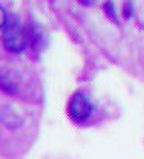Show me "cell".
<instances>
[{
    "instance_id": "7a4b0ae2",
    "label": "cell",
    "mask_w": 144,
    "mask_h": 159,
    "mask_svg": "<svg viewBox=\"0 0 144 159\" xmlns=\"http://www.w3.org/2000/svg\"><path fill=\"white\" fill-rule=\"evenodd\" d=\"M92 109L94 107H92V102L89 101V98L83 92H77L69 101L67 112H69V116L75 122H83L91 116Z\"/></svg>"
},
{
    "instance_id": "6da1fadb",
    "label": "cell",
    "mask_w": 144,
    "mask_h": 159,
    "mask_svg": "<svg viewBox=\"0 0 144 159\" xmlns=\"http://www.w3.org/2000/svg\"><path fill=\"white\" fill-rule=\"evenodd\" d=\"M2 40H3L5 48L9 52H12V54H20V52H23L25 48H26V43H28L25 29L21 28L19 23H16V21L11 23V25H8L5 28Z\"/></svg>"
},
{
    "instance_id": "3957f363",
    "label": "cell",
    "mask_w": 144,
    "mask_h": 159,
    "mask_svg": "<svg viewBox=\"0 0 144 159\" xmlns=\"http://www.w3.org/2000/svg\"><path fill=\"white\" fill-rule=\"evenodd\" d=\"M5 23H6V11L0 6V28H2Z\"/></svg>"
}]
</instances>
